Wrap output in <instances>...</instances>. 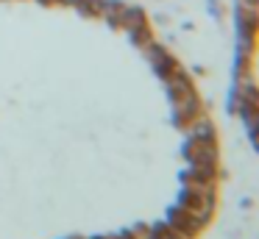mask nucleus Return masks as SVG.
<instances>
[{
  "instance_id": "obj_1",
  "label": "nucleus",
  "mask_w": 259,
  "mask_h": 239,
  "mask_svg": "<svg viewBox=\"0 0 259 239\" xmlns=\"http://www.w3.org/2000/svg\"><path fill=\"white\" fill-rule=\"evenodd\" d=\"M187 156L190 161H218L214 136H192V142L187 145Z\"/></svg>"
},
{
  "instance_id": "obj_2",
  "label": "nucleus",
  "mask_w": 259,
  "mask_h": 239,
  "mask_svg": "<svg viewBox=\"0 0 259 239\" xmlns=\"http://www.w3.org/2000/svg\"><path fill=\"white\" fill-rule=\"evenodd\" d=\"M167 222H170V225H173L176 231L181 233V239H192L198 231H201V222H198V220H192V217L187 214V211L181 209V206H179V209H173V211H170V220H167Z\"/></svg>"
},
{
  "instance_id": "obj_3",
  "label": "nucleus",
  "mask_w": 259,
  "mask_h": 239,
  "mask_svg": "<svg viewBox=\"0 0 259 239\" xmlns=\"http://www.w3.org/2000/svg\"><path fill=\"white\" fill-rule=\"evenodd\" d=\"M151 233H153V239H181V233L176 231L170 222H159V225H153Z\"/></svg>"
},
{
  "instance_id": "obj_4",
  "label": "nucleus",
  "mask_w": 259,
  "mask_h": 239,
  "mask_svg": "<svg viewBox=\"0 0 259 239\" xmlns=\"http://www.w3.org/2000/svg\"><path fill=\"white\" fill-rule=\"evenodd\" d=\"M112 239H134L131 233H120V236H112Z\"/></svg>"
}]
</instances>
